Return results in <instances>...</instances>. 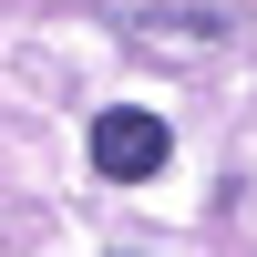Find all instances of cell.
<instances>
[{"label": "cell", "instance_id": "obj_1", "mask_svg": "<svg viewBox=\"0 0 257 257\" xmlns=\"http://www.w3.org/2000/svg\"><path fill=\"white\" fill-rule=\"evenodd\" d=\"M165 155H175V144H165V123L144 113V103H103V113H93V165H103L113 185L165 175Z\"/></svg>", "mask_w": 257, "mask_h": 257}]
</instances>
